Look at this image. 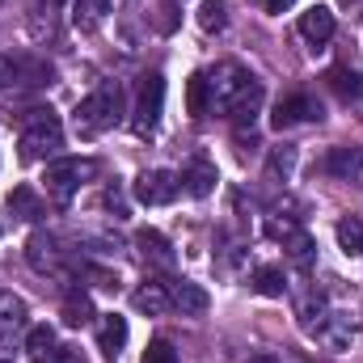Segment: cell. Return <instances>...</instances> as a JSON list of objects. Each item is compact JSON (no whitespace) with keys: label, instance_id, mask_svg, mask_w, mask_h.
I'll use <instances>...</instances> for the list:
<instances>
[{"label":"cell","instance_id":"cell-1","mask_svg":"<svg viewBox=\"0 0 363 363\" xmlns=\"http://www.w3.org/2000/svg\"><path fill=\"white\" fill-rule=\"evenodd\" d=\"M123 114H127V101H123V89H118V81H106V85H97V89L77 106V135H101V131H110L114 123H123Z\"/></svg>","mask_w":363,"mask_h":363},{"label":"cell","instance_id":"cell-2","mask_svg":"<svg viewBox=\"0 0 363 363\" xmlns=\"http://www.w3.org/2000/svg\"><path fill=\"white\" fill-rule=\"evenodd\" d=\"M55 148H64V123L55 110L38 106L21 118V157L26 161H38V157H51Z\"/></svg>","mask_w":363,"mask_h":363},{"label":"cell","instance_id":"cell-3","mask_svg":"<svg viewBox=\"0 0 363 363\" xmlns=\"http://www.w3.org/2000/svg\"><path fill=\"white\" fill-rule=\"evenodd\" d=\"M161 110H165V81L152 72V77L140 81V97H135V110H131L135 135H152L157 123H161Z\"/></svg>","mask_w":363,"mask_h":363},{"label":"cell","instance_id":"cell-4","mask_svg":"<svg viewBox=\"0 0 363 363\" xmlns=\"http://www.w3.org/2000/svg\"><path fill=\"white\" fill-rule=\"evenodd\" d=\"M93 165H85V161H72V157H60V161H51L47 165V174H43V182H47V199L51 203H72V194L81 190V178L89 174Z\"/></svg>","mask_w":363,"mask_h":363},{"label":"cell","instance_id":"cell-5","mask_svg":"<svg viewBox=\"0 0 363 363\" xmlns=\"http://www.w3.org/2000/svg\"><path fill=\"white\" fill-rule=\"evenodd\" d=\"M178 190H182V178L169 174V169H144L135 178V199L144 207H165V203L178 199Z\"/></svg>","mask_w":363,"mask_h":363},{"label":"cell","instance_id":"cell-6","mask_svg":"<svg viewBox=\"0 0 363 363\" xmlns=\"http://www.w3.org/2000/svg\"><path fill=\"white\" fill-rule=\"evenodd\" d=\"M267 233H271L274 241H283V250H287V258L296 262V267H308L313 262V237L300 228V224H291V220H271L267 224Z\"/></svg>","mask_w":363,"mask_h":363},{"label":"cell","instance_id":"cell-7","mask_svg":"<svg viewBox=\"0 0 363 363\" xmlns=\"http://www.w3.org/2000/svg\"><path fill=\"white\" fill-rule=\"evenodd\" d=\"M250 81H254V77H250L245 68H237V64H220V68L207 77V85H211V106H224V110H228V101L245 89Z\"/></svg>","mask_w":363,"mask_h":363},{"label":"cell","instance_id":"cell-8","mask_svg":"<svg viewBox=\"0 0 363 363\" xmlns=\"http://www.w3.org/2000/svg\"><path fill=\"white\" fill-rule=\"evenodd\" d=\"M300 38H304L313 51H321V47L334 38V9H325V4H313V9L300 17Z\"/></svg>","mask_w":363,"mask_h":363},{"label":"cell","instance_id":"cell-9","mask_svg":"<svg viewBox=\"0 0 363 363\" xmlns=\"http://www.w3.org/2000/svg\"><path fill=\"white\" fill-rule=\"evenodd\" d=\"M304 118H321V101H313L308 93H291V97H283L279 106H274V127L283 131V127H296V123H304Z\"/></svg>","mask_w":363,"mask_h":363},{"label":"cell","instance_id":"cell-10","mask_svg":"<svg viewBox=\"0 0 363 363\" xmlns=\"http://www.w3.org/2000/svg\"><path fill=\"white\" fill-rule=\"evenodd\" d=\"M26 258H30V267L34 271H60V241L51 237V233H34L30 241H26Z\"/></svg>","mask_w":363,"mask_h":363},{"label":"cell","instance_id":"cell-11","mask_svg":"<svg viewBox=\"0 0 363 363\" xmlns=\"http://www.w3.org/2000/svg\"><path fill=\"white\" fill-rule=\"evenodd\" d=\"M169 300H174V308H182L186 317H203L207 313V291L199 287V283H190V279H174L169 283Z\"/></svg>","mask_w":363,"mask_h":363},{"label":"cell","instance_id":"cell-12","mask_svg":"<svg viewBox=\"0 0 363 363\" xmlns=\"http://www.w3.org/2000/svg\"><path fill=\"white\" fill-rule=\"evenodd\" d=\"M321 169H325L330 178H342V182L359 178L363 148H330V152H325V161H321Z\"/></svg>","mask_w":363,"mask_h":363},{"label":"cell","instance_id":"cell-13","mask_svg":"<svg viewBox=\"0 0 363 363\" xmlns=\"http://www.w3.org/2000/svg\"><path fill=\"white\" fill-rule=\"evenodd\" d=\"M216 165H207V161H190L186 169H182V190L190 194V199H207L211 190H216Z\"/></svg>","mask_w":363,"mask_h":363},{"label":"cell","instance_id":"cell-14","mask_svg":"<svg viewBox=\"0 0 363 363\" xmlns=\"http://www.w3.org/2000/svg\"><path fill=\"white\" fill-rule=\"evenodd\" d=\"M258 110H262V85H258V81H250L245 89L228 101V114H233V123H241V127H245V123H254V114H258Z\"/></svg>","mask_w":363,"mask_h":363},{"label":"cell","instance_id":"cell-15","mask_svg":"<svg viewBox=\"0 0 363 363\" xmlns=\"http://www.w3.org/2000/svg\"><path fill=\"white\" fill-rule=\"evenodd\" d=\"M131 304H135L140 313H148V317H161L174 300H169V287H165V283H144V287L131 296Z\"/></svg>","mask_w":363,"mask_h":363},{"label":"cell","instance_id":"cell-16","mask_svg":"<svg viewBox=\"0 0 363 363\" xmlns=\"http://www.w3.org/2000/svg\"><path fill=\"white\" fill-rule=\"evenodd\" d=\"M97 342H101V351L114 359L123 347H127V321L118 317V313H110V317H101V330H97Z\"/></svg>","mask_w":363,"mask_h":363},{"label":"cell","instance_id":"cell-17","mask_svg":"<svg viewBox=\"0 0 363 363\" xmlns=\"http://www.w3.org/2000/svg\"><path fill=\"white\" fill-rule=\"evenodd\" d=\"M135 245H140V254H144V258H152L157 267H169V262H174L169 241H165L157 228H140V233H135Z\"/></svg>","mask_w":363,"mask_h":363},{"label":"cell","instance_id":"cell-18","mask_svg":"<svg viewBox=\"0 0 363 363\" xmlns=\"http://www.w3.org/2000/svg\"><path fill=\"white\" fill-rule=\"evenodd\" d=\"M21 334H26V304L9 300L4 313H0V347H13Z\"/></svg>","mask_w":363,"mask_h":363},{"label":"cell","instance_id":"cell-19","mask_svg":"<svg viewBox=\"0 0 363 363\" xmlns=\"http://www.w3.org/2000/svg\"><path fill=\"white\" fill-rule=\"evenodd\" d=\"M106 13H114V0H77L72 4V21L81 30H97L106 21Z\"/></svg>","mask_w":363,"mask_h":363},{"label":"cell","instance_id":"cell-20","mask_svg":"<svg viewBox=\"0 0 363 363\" xmlns=\"http://www.w3.org/2000/svg\"><path fill=\"white\" fill-rule=\"evenodd\" d=\"M325 85L338 93L342 101H355V97L363 93V77L355 72V68H330V72H325Z\"/></svg>","mask_w":363,"mask_h":363},{"label":"cell","instance_id":"cell-21","mask_svg":"<svg viewBox=\"0 0 363 363\" xmlns=\"http://www.w3.org/2000/svg\"><path fill=\"white\" fill-rule=\"evenodd\" d=\"M9 211H13L17 220H30V224H34V220H43V199H38L30 186H17V190L9 194Z\"/></svg>","mask_w":363,"mask_h":363},{"label":"cell","instance_id":"cell-22","mask_svg":"<svg viewBox=\"0 0 363 363\" xmlns=\"http://www.w3.org/2000/svg\"><path fill=\"white\" fill-rule=\"evenodd\" d=\"M186 110H190L194 118H203V114L211 110V85H207V72H194V77L186 81Z\"/></svg>","mask_w":363,"mask_h":363},{"label":"cell","instance_id":"cell-23","mask_svg":"<svg viewBox=\"0 0 363 363\" xmlns=\"http://www.w3.org/2000/svg\"><path fill=\"white\" fill-rule=\"evenodd\" d=\"M93 317H97V313H93V300L85 291H68V296H64V321H68V325L81 330V325H93Z\"/></svg>","mask_w":363,"mask_h":363},{"label":"cell","instance_id":"cell-24","mask_svg":"<svg viewBox=\"0 0 363 363\" xmlns=\"http://www.w3.org/2000/svg\"><path fill=\"white\" fill-rule=\"evenodd\" d=\"M338 245H342V254L359 258L363 254V220H355V216L338 220Z\"/></svg>","mask_w":363,"mask_h":363},{"label":"cell","instance_id":"cell-25","mask_svg":"<svg viewBox=\"0 0 363 363\" xmlns=\"http://www.w3.org/2000/svg\"><path fill=\"white\" fill-rule=\"evenodd\" d=\"M254 291L258 296H283L287 291V279H283L279 267H258L254 271Z\"/></svg>","mask_w":363,"mask_h":363},{"label":"cell","instance_id":"cell-26","mask_svg":"<svg viewBox=\"0 0 363 363\" xmlns=\"http://www.w3.org/2000/svg\"><path fill=\"white\" fill-rule=\"evenodd\" d=\"M224 21H228V0H203L199 26H203L207 34H216V30H224Z\"/></svg>","mask_w":363,"mask_h":363},{"label":"cell","instance_id":"cell-27","mask_svg":"<svg viewBox=\"0 0 363 363\" xmlns=\"http://www.w3.org/2000/svg\"><path fill=\"white\" fill-rule=\"evenodd\" d=\"M26 347L34 351V359L47 355V351L55 347V330H51V325H34V330H26Z\"/></svg>","mask_w":363,"mask_h":363},{"label":"cell","instance_id":"cell-28","mask_svg":"<svg viewBox=\"0 0 363 363\" xmlns=\"http://www.w3.org/2000/svg\"><path fill=\"white\" fill-rule=\"evenodd\" d=\"M144 363H178V351H174L165 338H157V342H148V351H144Z\"/></svg>","mask_w":363,"mask_h":363},{"label":"cell","instance_id":"cell-29","mask_svg":"<svg viewBox=\"0 0 363 363\" xmlns=\"http://www.w3.org/2000/svg\"><path fill=\"white\" fill-rule=\"evenodd\" d=\"M17 81H21V60L0 55V89H9V85H17Z\"/></svg>","mask_w":363,"mask_h":363},{"label":"cell","instance_id":"cell-30","mask_svg":"<svg viewBox=\"0 0 363 363\" xmlns=\"http://www.w3.org/2000/svg\"><path fill=\"white\" fill-rule=\"evenodd\" d=\"M291 165H296V148H283V152H274L271 157V169L274 174H283V178L291 174Z\"/></svg>","mask_w":363,"mask_h":363},{"label":"cell","instance_id":"cell-31","mask_svg":"<svg viewBox=\"0 0 363 363\" xmlns=\"http://www.w3.org/2000/svg\"><path fill=\"white\" fill-rule=\"evenodd\" d=\"M291 4H296V0H262V9H267L271 17H279V13H287Z\"/></svg>","mask_w":363,"mask_h":363},{"label":"cell","instance_id":"cell-32","mask_svg":"<svg viewBox=\"0 0 363 363\" xmlns=\"http://www.w3.org/2000/svg\"><path fill=\"white\" fill-rule=\"evenodd\" d=\"M34 363H72V359H68L64 351H47V355H38Z\"/></svg>","mask_w":363,"mask_h":363},{"label":"cell","instance_id":"cell-33","mask_svg":"<svg viewBox=\"0 0 363 363\" xmlns=\"http://www.w3.org/2000/svg\"><path fill=\"white\" fill-rule=\"evenodd\" d=\"M250 363H279V359H274V355H254Z\"/></svg>","mask_w":363,"mask_h":363},{"label":"cell","instance_id":"cell-34","mask_svg":"<svg viewBox=\"0 0 363 363\" xmlns=\"http://www.w3.org/2000/svg\"><path fill=\"white\" fill-rule=\"evenodd\" d=\"M0 363H9V359H0Z\"/></svg>","mask_w":363,"mask_h":363}]
</instances>
